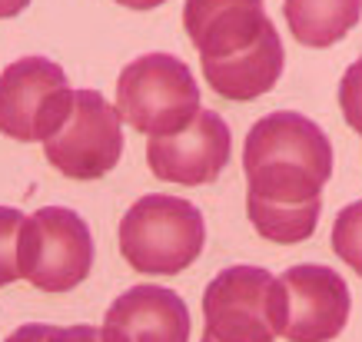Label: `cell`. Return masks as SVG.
Returning <instances> with one entry per match:
<instances>
[{"label": "cell", "instance_id": "6da1fadb", "mask_svg": "<svg viewBox=\"0 0 362 342\" xmlns=\"http://www.w3.org/2000/svg\"><path fill=\"white\" fill-rule=\"evenodd\" d=\"M243 170L252 196L273 203L319 199L332 177V146L319 123L296 110L269 113L246 136Z\"/></svg>", "mask_w": 362, "mask_h": 342}, {"label": "cell", "instance_id": "7a4b0ae2", "mask_svg": "<svg viewBox=\"0 0 362 342\" xmlns=\"http://www.w3.org/2000/svg\"><path fill=\"white\" fill-rule=\"evenodd\" d=\"M206 243L203 213L180 196L136 199L120 220V253L123 259L146 276H176L197 263Z\"/></svg>", "mask_w": 362, "mask_h": 342}, {"label": "cell", "instance_id": "3957f363", "mask_svg": "<svg viewBox=\"0 0 362 342\" xmlns=\"http://www.w3.org/2000/svg\"><path fill=\"white\" fill-rule=\"evenodd\" d=\"M117 113L146 136L180 133L203 107L189 66L173 54H143L117 77Z\"/></svg>", "mask_w": 362, "mask_h": 342}, {"label": "cell", "instance_id": "277c9868", "mask_svg": "<svg viewBox=\"0 0 362 342\" xmlns=\"http://www.w3.org/2000/svg\"><path fill=\"white\" fill-rule=\"evenodd\" d=\"M203 319L216 342H273L286 322L283 283L263 266H230L203 293Z\"/></svg>", "mask_w": 362, "mask_h": 342}, {"label": "cell", "instance_id": "5b68a950", "mask_svg": "<svg viewBox=\"0 0 362 342\" xmlns=\"http://www.w3.org/2000/svg\"><path fill=\"white\" fill-rule=\"evenodd\" d=\"M21 279L44 293H70L90 276L93 236L83 216L66 206H44L17 232Z\"/></svg>", "mask_w": 362, "mask_h": 342}, {"label": "cell", "instance_id": "8992f818", "mask_svg": "<svg viewBox=\"0 0 362 342\" xmlns=\"http://www.w3.org/2000/svg\"><path fill=\"white\" fill-rule=\"evenodd\" d=\"M44 156L66 179L107 177L123 156V120L100 90H74L66 120L44 140Z\"/></svg>", "mask_w": 362, "mask_h": 342}, {"label": "cell", "instance_id": "52a82bcc", "mask_svg": "<svg viewBox=\"0 0 362 342\" xmlns=\"http://www.w3.org/2000/svg\"><path fill=\"white\" fill-rule=\"evenodd\" d=\"M70 107L74 87L47 57H21L0 73V133L17 143H44Z\"/></svg>", "mask_w": 362, "mask_h": 342}, {"label": "cell", "instance_id": "ba28073f", "mask_svg": "<svg viewBox=\"0 0 362 342\" xmlns=\"http://www.w3.org/2000/svg\"><path fill=\"white\" fill-rule=\"evenodd\" d=\"M286 322L283 336L289 342H329L349 322V286L329 266H289L283 276Z\"/></svg>", "mask_w": 362, "mask_h": 342}, {"label": "cell", "instance_id": "9c48e42d", "mask_svg": "<svg viewBox=\"0 0 362 342\" xmlns=\"http://www.w3.org/2000/svg\"><path fill=\"white\" fill-rule=\"evenodd\" d=\"M230 146L233 136L226 120L213 110H199L180 133L150 136L146 166L156 179L203 187L223 173V166L230 160Z\"/></svg>", "mask_w": 362, "mask_h": 342}, {"label": "cell", "instance_id": "30bf717a", "mask_svg": "<svg viewBox=\"0 0 362 342\" xmlns=\"http://www.w3.org/2000/svg\"><path fill=\"white\" fill-rule=\"evenodd\" d=\"M187 302L166 286H133L110 302L103 342H189Z\"/></svg>", "mask_w": 362, "mask_h": 342}, {"label": "cell", "instance_id": "8fae6325", "mask_svg": "<svg viewBox=\"0 0 362 342\" xmlns=\"http://www.w3.org/2000/svg\"><path fill=\"white\" fill-rule=\"evenodd\" d=\"M269 23L263 0H187L183 27L199 57H230L250 47Z\"/></svg>", "mask_w": 362, "mask_h": 342}, {"label": "cell", "instance_id": "7c38bea8", "mask_svg": "<svg viewBox=\"0 0 362 342\" xmlns=\"http://www.w3.org/2000/svg\"><path fill=\"white\" fill-rule=\"evenodd\" d=\"M283 64V40H279V33L269 20L250 47H243L230 57H213V60L203 57V73H206V83L220 97L246 103V100H259L276 87Z\"/></svg>", "mask_w": 362, "mask_h": 342}, {"label": "cell", "instance_id": "4fadbf2b", "mask_svg": "<svg viewBox=\"0 0 362 342\" xmlns=\"http://www.w3.org/2000/svg\"><path fill=\"white\" fill-rule=\"evenodd\" d=\"M283 13L299 44L322 50L359 23L362 0H283Z\"/></svg>", "mask_w": 362, "mask_h": 342}, {"label": "cell", "instance_id": "5bb4252c", "mask_svg": "<svg viewBox=\"0 0 362 342\" xmlns=\"http://www.w3.org/2000/svg\"><path fill=\"white\" fill-rule=\"evenodd\" d=\"M246 213L250 223L263 240L293 246L303 243L316 232L319 213H322V199H306V203H273V199H259L246 193Z\"/></svg>", "mask_w": 362, "mask_h": 342}, {"label": "cell", "instance_id": "9a60e30c", "mask_svg": "<svg viewBox=\"0 0 362 342\" xmlns=\"http://www.w3.org/2000/svg\"><path fill=\"white\" fill-rule=\"evenodd\" d=\"M332 253L362 276V199L346 206L332 223Z\"/></svg>", "mask_w": 362, "mask_h": 342}, {"label": "cell", "instance_id": "2e32d148", "mask_svg": "<svg viewBox=\"0 0 362 342\" xmlns=\"http://www.w3.org/2000/svg\"><path fill=\"white\" fill-rule=\"evenodd\" d=\"M27 213L17 206H0V289L21 279L17 266V232H21Z\"/></svg>", "mask_w": 362, "mask_h": 342}, {"label": "cell", "instance_id": "e0dca14e", "mask_svg": "<svg viewBox=\"0 0 362 342\" xmlns=\"http://www.w3.org/2000/svg\"><path fill=\"white\" fill-rule=\"evenodd\" d=\"M339 107H342V117L349 123L352 130L362 136V57L356 64L342 73V83H339Z\"/></svg>", "mask_w": 362, "mask_h": 342}, {"label": "cell", "instance_id": "ac0fdd59", "mask_svg": "<svg viewBox=\"0 0 362 342\" xmlns=\"http://www.w3.org/2000/svg\"><path fill=\"white\" fill-rule=\"evenodd\" d=\"M47 342H103V332L100 326H66V329L54 326Z\"/></svg>", "mask_w": 362, "mask_h": 342}, {"label": "cell", "instance_id": "d6986e66", "mask_svg": "<svg viewBox=\"0 0 362 342\" xmlns=\"http://www.w3.org/2000/svg\"><path fill=\"white\" fill-rule=\"evenodd\" d=\"M50 329H54V326H47V322H27L21 329H13L11 336H7V342H47Z\"/></svg>", "mask_w": 362, "mask_h": 342}, {"label": "cell", "instance_id": "ffe728a7", "mask_svg": "<svg viewBox=\"0 0 362 342\" xmlns=\"http://www.w3.org/2000/svg\"><path fill=\"white\" fill-rule=\"evenodd\" d=\"M30 7V0H0V20H7V17H17Z\"/></svg>", "mask_w": 362, "mask_h": 342}, {"label": "cell", "instance_id": "44dd1931", "mask_svg": "<svg viewBox=\"0 0 362 342\" xmlns=\"http://www.w3.org/2000/svg\"><path fill=\"white\" fill-rule=\"evenodd\" d=\"M120 7H130V11H153V7H160V4H166V0H117Z\"/></svg>", "mask_w": 362, "mask_h": 342}, {"label": "cell", "instance_id": "7402d4cb", "mask_svg": "<svg viewBox=\"0 0 362 342\" xmlns=\"http://www.w3.org/2000/svg\"><path fill=\"white\" fill-rule=\"evenodd\" d=\"M199 342H216V339H213V336H209V332H203V339H199Z\"/></svg>", "mask_w": 362, "mask_h": 342}]
</instances>
